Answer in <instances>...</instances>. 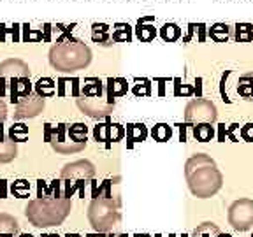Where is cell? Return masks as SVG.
<instances>
[{"instance_id":"6da1fadb","label":"cell","mask_w":253,"mask_h":237,"mask_svg":"<svg viewBox=\"0 0 253 237\" xmlns=\"http://www.w3.org/2000/svg\"><path fill=\"white\" fill-rule=\"evenodd\" d=\"M185 176L192 195L197 198H210L220 192L223 176L216 163L206 153H197L185 165Z\"/></svg>"},{"instance_id":"7a4b0ae2","label":"cell","mask_w":253,"mask_h":237,"mask_svg":"<svg viewBox=\"0 0 253 237\" xmlns=\"http://www.w3.org/2000/svg\"><path fill=\"white\" fill-rule=\"evenodd\" d=\"M71 207L72 202L67 197H41L27 205V218L39 229L56 227L69 216Z\"/></svg>"},{"instance_id":"3957f363","label":"cell","mask_w":253,"mask_h":237,"mask_svg":"<svg viewBox=\"0 0 253 237\" xmlns=\"http://www.w3.org/2000/svg\"><path fill=\"white\" fill-rule=\"evenodd\" d=\"M49 62H51V65L56 71H79V69H84L91 62V51L81 40L67 39L51 47Z\"/></svg>"},{"instance_id":"277c9868","label":"cell","mask_w":253,"mask_h":237,"mask_svg":"<svg viewBox=\"0 0 253 237\" xmlns=\"http://www.w3.org/2000/svg\"><path fill=\"white\" fill-rule=\"evenodd\" d=\"M88 220L97 232H113L120 227L118 202L109 195L99 194L88 207Z\"/></svg>"},{"instance_id":"5b68a950","label":"cell","mask_w":253,"mask_h":237,"mask_svg":"<svg viewBox=\"0 0 253 237\" xmlns=\"http://www.w3.org/2000/svg\"><path fill=\"white\" fill-rule=\"evenodd\" d=\"M93 174H95V167H93V163H90L88 160H79V162H72L63 167L62 179L65 181L63 197L71 198L76 190L84 185V181L93 178Z\"/></svg>"},{"instance_id":"8992f818","label":"cell","mask_w":253,"mask_h":237,"mask_svg":"<svg viewBox=\"0 0 253 237\" xmlns=\"http://www.w3.org/2000/svg\"><path fill=\"white\" fill-rule=\"evenodd\" d=\"M229 223L237 232H246L253 229V200L252 198H239L232 202L229 207Z\"/></svg>"},{"instance_id":"52a82bcc","label":"cell","mask_w":253,"mask_h":237,"mask_svg":"<svg viewBox=\"0 0 253 237\" xmlns=\"http://www.w3.org/2000/svg\"><path fill=\"white\" fill-rule=\"evenodd\" d=\"M218 118V111L211 100L197 99L186 106L185 109V121L188 125H197V123H214Z\"/></svg>"},{"instance_id":"ba28073f","label":"cell","mask_w":253,"mask_h":237,"mask_svg":"<svg viewBox=\"0 0 253 237\" xmlns=\"http://www.w3.org/2000/svg\"><path fill=\"white\" fill-rule=\"evenodd\" d=\"M78 107L83 111L84 115L90 116V118H107V116L113 113V107L115 102H111L106 95H100V97H79L78 99Z\"/></svg>"},{"instance_id":"9c48e42d","label":"cell","mask_w":253,"mask_h":237,"mask_svg":"<svg viewBox=\"0 0 253 237\" xmlns=\"http://www.w3.org/2000/svg\"><path fill=\"white\" fill-rule=\"evenodd\" d=\"M44 109V100L41 95L37 93H28L27 97L20 99V102L16 104V119H23V118H34Z\"/></svg>"},{"instance_id":"30bf717a","label":"cell","mask_w":253,"mask_h":237,"mask_svg":"<svg viewBox=\"0 0 253 237\" xmlns=\"http://www.w3.org/2000/svg\"><path fill=\"white\" fill-rule=\"evenodd\" d=\"M0 78H30V71L21 60H5L0 63Z\"/></svg>"},{"instance_id":"8fae6325","label":"cell","mask_w":253,"mask_h":237,"mask_svg":"<svg viewBox=\"0 0 253 237\" xmlns=\"http://www.w3.org/2000/svg\"><path fill=\"white\" fill-rule=\"evenodd\" d=\"M155 16H142L141 20L137 21V27H135V37H137L141 42H151L157 36V30H155Z\"/></svg>"},{"instance_id":"7c38bea8","label":"cell","mask_w":253,"mask_h":237,"mask_svg":"<svg viewBox=\"0 0 253 237\" xmlns=\"http://www.w3.org/2000/svg\"><path fill=\"white\" fill-rule=\"evenodd\" d=\"M11 102L18 104L20 99L27 97L28 93H32V84L28 78H12L11 79Z\"/></svg>"},{"instance_id":"4fadbf2b","label":"cell","mask_w":253,"mask_h":237,"mask_svg":"<svg viewBox=\"0 0 253 237\" xmlns=\"http://www.w3.org/2000/svg\"><path fill=\"white\" fill-rule=\"evenodd\" d=\"M126 91H128V83H126V79H123V78L107 79L106 93H107V99H109L111 102H115L116 97H123Z\"/></svg>"},{"instance_id":"5bb4252c","label":"cell","mask_w":253,"mask_h":237,"mask_svg":"<svg viewBox=\"0 0 253 237\" xmlns=\"http://www.w3.org/2000/svg\"><path fill=\"white\" fill-rule=\"evenodd\" d=\"M81 95L83 97H100V95H106V88H104L102 81L99 78H88L84 79Z\"/></svg>"},{"instance_id":"9a60e30c","label":"cell","mask_w":253,"mask_h":237,"mask_svg":"<svg viewBox=\"0 0 253 237\" xmlns=\"http://www.w3.org/2000/svg\"><path fill=\"white\" fill-rule=\"evenodd\" d=\"M236 91L245 100H253V72H246V74L239 76Z\"/></svg>"},{"instance_id":"2e32d148","label":"cell","mask_w":253,"mask_h":237,"mask_svg":"<svg viewBox=\"0 0 253 237\" xmlns=\"http://www.w3.org/2000/svg\"><path fill=\"white\" fill-rule=\"evenodd\" d=\"M16 157V142L4 137V132L0 130V163L11 162Z\"/></svg>"},{"instance_id":"e0dca14e","label":"cell","mask_w":253,"mask_h":237,"mask_svg":"<svg viewBox=\"0 0 253 237\" xmlns=\"http://www.w3.org/2000/svg\"><path fill=\"white\" fill-rule=\"evenodd\" d=\"M51 146H53V150H55L56 153L71 155V153H78V151L84 150V146H86V144H83V142H74L71 137H67L65 141H62V142L53 141Z\"/></svg>"},{"instance_id":"ac0fdd59","label":"cell","mask_w":253,"mask_h":237,"mask_svg":"<svg viewBox=\"0 0 253 237\" xmlns=\"http://www.w3.org/2000/svg\"><path fill=\"white\" fill-rule=\"evenodd\" d=\"M126 139H128V144H134V142H142L148 137V128L142 123H135V125L126 126Z\"/></svg>"},{"instance_id":"d6986e66","label":"cell","mask_w":253,"mask_h":237,"mask_svg":"<svg viewBox=\"0 0 253 237\" xmlns=\"http://www.w3.org/2000/svg\"><path fill=\"white\" fill-rule=\"evenodd\" d=\"M55 91H56V83L51 78H41L36 83V93L41 95L42 99H46V97H53Z\"/></svg>"},{"instance_id":"ffe728a7","label":"cell","mask_w":253,"mask_h":237,"mask_svg":"<svg viewBox=\"0 0 253 237\" xmlns=\"http://www.w3.org/2000/svg\"><path fill=\"white\" fill-rule=\"evenodd\" d=\"M213 135H214L213 123H197V125H194V137L197 139L199 142L211 141Z\"/></svg>"},{"instance_id":"44dd1931","label":"cell","mask_w":253,"mask_h":237,"mask_svg":"<svg viewBox=\"0 0 253 237\" xmlns=\"http://www.w3.org/2000/svg\"><path fill=\"white\" fill-rule=\"evenodd\" d=\"M113 42H130L132 40V28L126 23H116L113 32Z\"/></svg>"},{"instance_id":"7402d4cb","label":"cell","mask_w":253,"mask_h":237,"mask_svg":"<svg viewBox=\"0 0 253 237\" xmlns=\"http://www.w3.org/2000/svg\"><path fill=\"white\" fill-rule=\"evenodd\" d=\"M18 221L9 214H0V236H14L18 234Z\"/></svg>"},{"instance_id":"603a6c76","label":"cell","mask_w":253,"mask_h":237,"mask_svg":"<svg viewBox=\"0 0 253 237\" xmlns=\"http://www.w3.org/2000/svg\"><path fill=\"white\" fill-rule=\"evenodd\" d=\"M160 37H162L166 42H176V40L181 37V28L176 23H166L160 28Z\"/></svg>"},{"instance_id":"cb8c5ba5","label":"cell","mask_w":253,"mask_h":237,"mask_svg":"<svg viewBox=\"0 0 253 237\" xmlns=\"http://www.w3.org/2000/svg\"><path fill=\"white\" fill-rule=\"evenodd\" d=\"M221 230L218 229V225L211 223V221H206V223H201L197 229L192 232V237H216Z\"/></svg>"},{"instance_id":"d4e9b609","label":"cell","mask_w":253,"mask_h":237,"mask_svg":"<svg viewBox=\"0 0 253 237\" xmlns=\"http://www.w3.org/2000/svg\"><path fill=\"white\" fill-rule=\"evenodd\" d=\"M208 34H210V37L214 42H227V39H229V27L225 23H214L208 30Z\"/></svg>"},{"instance_id":"484cf974","label":"cell","mask_w":253,"mask_h":237,"mask_svg":"<svg viewBox=\"0 0 253 237\" xmlns=\"http://www.w3.org/2000/svg\"><path fill=\"white\" fill-rule=\"evenodd\" d=\"M107 32H109V27L106 23H93L91 25V39L97 44H107L109 40Z\"/></svg>"},{"instance_id":"4316f807","label":"cell","mask_w":253,"mask_h":237,"mask_svg":"<svg viewBox=\"0 0 253 237\" xmlns=\"http://www.w3.org/2000/svg\"><path fill=\"white\" fill-rule=\"evenodd\" d=\"M236 40L237 42H250L253 40V25L250 23H237L236 25Z\"/></svg>"},{"instance_id":"83f0119b","label":"cell","mask_w":253,"mask_h":237,"mask_svg":"<svg viewBox=\"0 0 253 237\" xmlns=\"http://www.w3.org/2000/svg\"><path fill=\"white\" fill-rule=\"evenodd\" d=\"M67 134L74 142H83V144H86L88 128H86V125H83V123H74L71 128H67Z\"/></svg>"},{"instance_id":"f1b7e54d","label":"cell","mask_w":253,"mask_h":237,"mask_svg":"<svg viewBox=\"0 0 253 237\" xmlns=\"http://www.w3.org/2000/svg\"><path fill=\"white\" fill-rule=\"evenodd\" d=\"M9 139L14 142H25L28 139V126L23 123H16L9 128Z\"/></svg>"},{"instance_id":"f546056e","label":"cell","mask_w":253,"mask_h":237,"mask_svg":"<svg viewBox=\"0 0 253 237\" xmlns=\"http://www.w3.org/2000/svg\"><path fill=\"white\" fill-rule=\"evenodd\" d=\"M151 135H153L155 141L166 142V141H169V139H170V135H172V130H170V126L166 125V123H158V125L153 126Z\"/></svg>"},{"instance_id":"4dcf8cb0","label":"cell","mask_w":253,"mask_h":237,"mask_svg":"<svg viewBox=\"0 0 253 237\" xmlns=\"http://www.w3.org/2000/svg\"><path fill=\"white\" fill-rule=\"evenodd\" d=\"M93 137L97 142H111V123H102V125H97L93 128Z\"/></svg>"},{"instance_id":"1f68e13d","label":"cell","mask_w":253,"mask_h":237,"mask_svg":"<svg viewBox=\"0 0 253 237\" xmlns=\"http://www.w3.org/2000/svg\"><path fill=\"white\" fill-rule=\"evenodd\" d=\"M135 97H150L151 95V83L148 79H137V84L132 88Z\"/></svg>"},{"instance_id":"d6a6232c","label":"cell","mask_w":253,"mask_h":237,"mask_svg":"<svg viewBox=\"0 0 253 237\" xmlns=\"http://www.w3.org/2000/svg\"><path fill=\"white\" fill-rule=\"evenodd\" d=\"M11 192L18 198H25V197H28V192H30V185H28V181H25V179H20V181H16L14 185L11 186Z\"/></svg>"},{"instance_id":"836d02e7","label":"cell","mask_w":253,"mask_h":237,"mask_svg":"<svg viewBox=\"0 0 253 237\" xmlns=\"http://www.w3.org/2000/svg\"><path fill=\"white\" fill-rule=\"evenodd\" d=\"M41 39H44L42 32L32 30L28 25H23V40L25 42H39Z\"/></svg>"},{"instance_id":"e575fe53","label":"cell","mask_w":253,"mask_h":237,"mask_svg":"<svg viewBox=\"0 0 253 237\" xmlns=\"http://www.w3.org/2000/svg\"><path fill=\"white\" fill-rule=\"evenodd\" d=\"M125 137V128L118 123H111V142H118Z\"/></svg>"},{"instance_id":"d590c367","label":"cell","mask_w":253,"mask_h":237,"mask_svg":"<svg viewBox=\"0 0 253 237\" xmlns=\"http://www.w3.org/2000/svg\"><path fill=\"white\" fill-rule=\"evenodd\" d=\"M241 137L246 142H253V123H248L241 128Z\"/></svg>"},{"instance_id":"8d00e7d4","label":"cell","mask_w":253,"mask_h":237,"mask_svg":"<svg viewBox=\"0 0 253 237\" xmlns=\"http://www.w3.org/2000/svg\"><path fill=\"white\" fill-rule=\"evenodd\" d=\"M67 79H58V84H56V88H58V95L60 97H65L67 95V91H65V88H67Z\"/></svg>"},{"instance_id":"74e56055","label":"cell","mask_w":253,"mask_h":237,"mask_svg":"<svg viewBox=\"0 0 253 237\" xmlns=\"http://www.w3.org/2000/svg\"><path fill=\"white\" fill-rule=\"evenodd\" d=\"M197 32H199V42H204V40H206V25L199 23L197 25Z\"/></svg>"},{"instance_id":"f35d334b","label":"cell","mask_w":253,"mask_h":237,"mask_svg":"<svg viewBox=\"0 0 253 237\" xmlns=\"http://www.w3.org/2000/svg\"><path fill=\"white\" fill-rule=\"evenodd\" d=\"M5 118H7V107H5V104L0 99V123L4 121Z\"/></svg>"},{"instance_id":"ab89813d","label":"cell","mask_w":253,"mask_h":237,"mask_svg":"<svg viewBox=\"0 0 253 237\" xmlns=\"http://www.w3.org/2000/svg\"><path fill=\"white\" fill-rule=\"evenodd\" d=\"M11 34H12V42H18V39H20V25H14Z\"/></svg>"},{"instance_id":"60d3db41","label":"cell","mask_w":253,"mask_h":237,"mask_svg":"<svg viewBox=\"0 0 253 237\" xmlns=\"http://www.w3.org/2000/svg\"><path fill=\"white\" fill-rule=\"evenodd\" d=\"M91 237H126L123 234H113V232H99V236H91Z\"/></svg>"},{"instance_id":"b9f144b4","label":"cell","mask_w":253,"mask_h":237,"mask_svg":"<svg viewBox=\"0 0 253 237\" xmlns=\"http://www.w3.org/2000/svg\"><path fill=\"white\" fill-rule=\"evenodd\" d=\"M49 34H51V25H44V40H49Z\"/></svg>"},{"instance_id":"7bdbcfd3","label":"cell","mask_w":253,"mask_h":237,"mask_svg":"<svg viewBox=\"0 0 253 237\" xmlns=\"http://www.w3.org/2000/svg\"><path fill=\"white\" fill-rule=\"evenodd\" d=\"M5 95V78H0V99Z\"/></svg>"},{"instance_id":"ee69618b","label":"cell","mask_w":253,"mask_h":237,"mask_svg":"<svg viewBox=\"0 0 253 237\" xmlns=\"http://www.w3.org/2000/svg\"><path fill=\"white\" fill-rule=\"evenodd\" d=\"M5 32H7L5 25H0V42H5Z\"/></svg>"},{"instance_id":"f6af8a7d","label":"cell","mask_w":253,"mask_h":237,"mask_svg":"<svg viewBox=\"0 0 253 237\" xmlns=\"http://www.w3.org/2000/svg\"><path fill=\"white\" fill-rule=\"evenodd\" d=\"M44 128H46V141L49 142V141H51V125H49V123H46V125H44Z\"/></svg>"},{"instance_id":"bcb514c9","label":"cell","mask_w":253,"mask_h":237,"mask_svg":"<svg viewBox=\"0 0 253 237\" xmlns=\"http://www.w3.org/2000/svg\"><path fill=\"white\" fill-rule=\"evenodd\" d=\"M216 237H232V236H229V234H223V232H220Z\"/></svg>"},{"instance_id":"7dc6e473","label":"cell","mask_w":253,"mask_h":237,"mask_svg":"<svg viewBox=\"0 0 253 237\" xmlns=\"http://www.w3.org/2000/svg\"><path fill=\"white\" fill-rule=\"evenodd\" d=\"M67 237H81V236H78V234H69Z\"/></svg>"},{"instance_id":"c3c4849f","label":"cell","mask_w":253,"mask_h":237,"mask_svg":"<svg viewBox=\"0 0 253 237\" xmlns=\"http://www.w3.org/2000/svg\"><path fill=\"white\" fill-rule=\"evenodd\" d=\"M42 237H58V236H55V234H47V236H42Z\"/></svg>"},{"instance_id":"681fc988","label":"cell","mask_w":253,"mask_h":237,"mask_svg":"<svg viewBox=\"0 0 253 237\" xmlns=\"http://www.w3.org/2000/svg\"><path fill=\"white\" fill-rule=\"evenodd\" d=\"M135 237H150V236H146V234H142V236H141V234H137Z\"/></svg>"},{"instance_id":"f907efd6","label":"cell","mask_w":253,"mask_h":237,"mask_svg":"<svg viewBox=\"0 0 253 237\" xmlns=\"http://www.w3.org/2000/svg\"><path fill=\"white\" fill-rule=\"evenodd\" d=\"M20 237H32V236H30V234H21Z\"/></svg>"},{"instance_id":"816d5d0a","label":"cell","mask_w":253,"mask_h":237,"mask_svg":"<svg viewBox=\"0 0 253 237\" xmlns=\"http://www.w3.org/2000/svg\"><path fill=\"white\" fill-rule=\"evenodd\" d=\"M0 198H2V197H0Z\"/></svg>"}]
</instances>
